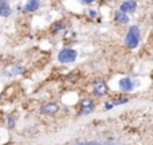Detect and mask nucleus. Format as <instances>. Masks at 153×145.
Here are the masks:
<instances>
[{
    "mask_svg": "<svg viewBox=\"0 0 153 145\" xmlns=\"http://www.w3.org/2000/svg\"><path fill=\"white\" fill-rule=\"evenodd\" d=\"M141 40V32L138 26H130L129 30L126 32V36H125V45L129 48H136L140 45Z\"/></svg>",
    "mask_w": 153,
    "mask_h": 145,
    "instance_id": "f257e3e1",
    "label": "nucleus"
},
{
    "mask_svg": "<svg viewBox=\"0 0 153 145\" xmlns=\"http://www.w3.org/2000/svg\"><path fill=\"white\" fill-rule=\"evenodd\" d=\"M76 57H78V53L74 48H63L58 54V61L61 63H73L76 61Z\"/></svg>",
    "mask_w": 153,
    "mask_h": 145,
    "instance_id": "f03ea898",
    "label": "nucleus"
},
{
    "mask_svg": "<svg viewBox=\"0 0 153 145\" xmlns=\"http://www.w3.org/2000/svg\"><path fill=\"white\" fill-rule=\"evenodd\" d=\"M95 109V101L91 98H83L79 102V114L81 116H87V114L93 113Z\"/></svg>",
    "mask_w": 153,
    "mask_h": 145,
    "instance_id": "7ed1b4c3",
    "label": "nucleus"
},
{
    "mask_svg": "<svg viewBox=\"0 0 153 145\" xmlns=\"http://www.w3.org/2000/svg\"><path fill=\"white\" fill-rule=\"evenodd\" d=\"M109 93V87L102 79H97L93 83V94L97 95V97H103Z\"/></svg>",
    "mask_w": 153,
    "mask_h": 145,
    "instance_id": "20e7f679",
    "label": "nucleus"
},
{
    "mask_svg": "<svg viewBox=\"0 0 153 145\" xmlns=\"http://www.w3.org/2000/svg\"><path fill=\"white\" fill-rule=\"evenodd\" d=\"M59 112V105L55 102H48L46 105L40 106L39 113L40 114H55Z\"/></svg>",
    "mask_w": 153,
    "mask_h": 145,
    "instance_id": "39448f33",
    "label": "nucleus"
},
{
    "mask_svg": "<svg viewBox=\"0 0 153 145\" xmlns=\"http://www.w3.org/2000/svg\"><path fill=\"white\" fill-rule=\"evenodd\" d=\"M137 8V1L136 0H125L121 5H120V11L125 13H132Z\"/></svg>",
    "mask_w": 153,
    "mask_h": 145,
    "instance_id": "423d86ee",
    "label": "nucleus"
},
{
    "mask_svg": "<svg viewBox=\"0 0 153 145\" xmlns=\"http://www.w3.org/2000/svg\"><path fill=\"white\" fill-rule=\"evenodd\" d=\"M118 86H120V90L124 93H128V91H132L133 87H134V83L130 78L125 77V78H121L118 82Z\"/></svg>",
    "mask_w": 153,
    "mask_h": 145,
    "instance_id": "0eeeda50",
    "label": "nucleus"
},
{
    "mask_svg": "<svg viewBox=\"0 0 153 145\" xmlns=\"http://www.w3.org/2000/svg\"><path fill=\"white\" fill-rule=\"evenodd\" d=\"M24 73V67L20 66V65H16V66H12L11 69H8L7 71H4L5 77H15V75H20V74Z\"/></svg>",
    "mask_w": 153,
    "mask_h": 145,
    "instance_id": "6e6552de",
    "label": "nucleus"
},
{
    "mask_svg": "<svg viewBox=\"0 0 153 145\" xmlns=\"http://www.w3.org/2000/svg\"><path fill=\"white\" fill-rule=\"evenodd\" d=\"M39 5H40L39 0H27L26 5H24V10H26L27 12H35V11L39 8Z\"/></svg>",
    "mask_w": 153,
    "mask_h": 145,
    "instance_id": "1a4fd4ad",
    "label": "nucleus"
},
{
    "mask_svg": "<svg viewBox=\"0 0 153 145\" xmlns=\"http://www.w3.org/2000/svg\"><path fill=\"white\" fill-rule=\"evenodd\" d=\"M114 19H116V22L120 23V24H128L129 23V16H128L125 12H121L120 10L114 13Z\"/></svg>",
    "mask_w": 153,
    "mask_h": 145,
    "instance_id": "9d476101",
    "label": "nucleus"
},
{
    "mask_svg": "<svg viewBox=\"0 0 153 145\" xmlns=\"http://www.w3.org/2000/svg\"><path fill=\"white\" fill-rule=\"evenodd\" d=\"M66 27H67L66 22H63V20L56 22V23H54L53 27H51V32H53V34H58V32H61V31H65Z\"/></svg>",
    "mask_w": 153,
    "mask_h": 145,
    "instance_id": "9b49d317",
    "label": "nucleus"
},
{
    "mask_svg": "<svg viewBox=\"0 0 153 145\" xmlns=\"http://www.w3.org/2000/svg\"><path fill=\"white\" fill-rule=\"evenodd\" d=\"M11 13H12V10H11L10 4H8L7 1H5V3H0V16L7 18V16H10Z\"/></svg>",
    "mask_w": 153,
    "mask_h": 145,
    "instance_id": "f8f14e48",
    "label": "nucleus"
},
{
    "mask_svg": "<svg viewBox=\"0 0 153 145\" xmlns=\"http://www.w3.org/2000/svg\"><path fill=\"white\" fill-rule=\"evenodd\" d=\"M129 102V97H117L114 100H111V103L114 106L116 105H122V103H128Z\"/></svg>",
    "mask_w": 153,
    "mask_h": 145,
    "instance_id": "ddd939ff",
    "label": "nucleus"
},
{
    "mask_svg": "<svg viewBox=\"0 0 153 145\" xmlns=\"http://www.w3.org/2000/svg\"><path fill=\"white\" fill-rule=\"evenodd\" d=\"M7 125H8V128L10 129H13L15 128V125H16V117H15V114H8V117H7Z\"/></svg>",
    "mask_w": 153,
    "mask_h": 145,
    "instance_id": "4468645a",
    "label": "nucleus"
},
{
    "mask_svg": "<svg viewBox=\"0 0 153 145\" xmlns=\"http://www.w3.org/2000/svg\"><path fill=\"white\" fill-rule=\"evenodd\" d=\"M74 145H120L114 143H98V141H86V143H76Z\"/></svg>",
    "mask_w": 153,
    "mask_h": 145,
    "instance_id": "2eb2a0df",
    "label": "nucleus"
},
{
    "mask_svg": "<svg viewBox=\"0 0 153 145\" xmlns=\"http://www.w3.org/2000/svg\"><path fill=\"white\" fill-rule=\"evenodd\" d=\"M89 16H90L91 19H95V18L98 16V12H97L95 10H90V11H89Z\"/></svg>",
    "mask_w": 153,
    "mask_h": 145,
    "instance_id": "dca6fc26",
    "label": "nucleus"
},
{
    "mask_svg": "<svg viewBox=\"0 0 153 145\" xmlns=\"http://www.w3.org/2000/svg\"><path fill=\"white\" fill-rule=\"evenodd\" d=\"M114 108V105L111 103V101H106L105 102V109L106 110H110V109H113Z\"/></svg>",
    "mask_w": 153,
    "mask_h": 145,
    "instance_id": "f3484780",
    "label": "nucleus"
},
{
    "mask_svg": "<svg viewBox=\"0 0 153 145\" xmlns=\"http://www.w3.org/2000/svg\"><path fill=\"white\" fill-rule=\"evenodd\" d=\"M82 3H83V4H91V3H94L95 0H81Z\"/></svg>",
    "mask_w": 153,
    "mask_h": 145,
    "instance_id": "a211bd4d",
    "label": "nucleus"
},
{
    "mask_svg": "<svg viewBox=\"0 0 153 145\" xmlns=\"http://www.w3.org/2000/svg\"><path fill=\"white\" fill-rule=\"evenodd\" d=\"M5 1H7V0H0V3H5Z\"/></svg>",
    "mask_w": 153,
    "mask_h": 145,
    "instance_id": "6ab92c4d",
    "label": "nucleus"
},
{
    "mask_svg": "<svg viewBox=\"0 0 153 145\" xmlns=\"http://www.w3.org/2000/svg\"><path fill=\"white\" fill-rule=\"evenodd\" d=\"M1 98H3V95H1V94H0V101H1Z\"/></svg>",
    "mask_w": 153,
    "mask_h": 145,
    "instance_id": "aec40b11",
    "label": "nucleus"
},
{
    "mask_svg": "<svg viewBox=\"0 0 153 145\" xmlns=\"http://www.w3.org/2000/svg\"><path fill=\"white\" fill-rule=\"evenodd\" d=\"M152 36H153V31H152Z\"/></svg>",
    "mask_w": 153,
    "mask_h": 145,
    "instance_id": "412c9836",
    "label": "nucleus"
},
{
    "mask_svg": "<svg viewBox=\"0 0 153 145\" xmlns=\"http://www.w3.org/2000/svg\"><path fill=\"white\" fill-rule=\"evenodd\" d=\"M152 1H153V0H152Z\"/></svg>",
    "mask_w": 153,
    "mask_h": 145,
    "instance_id": "4be33fe9",
    "label": "nucleus"
}]
</instances>
